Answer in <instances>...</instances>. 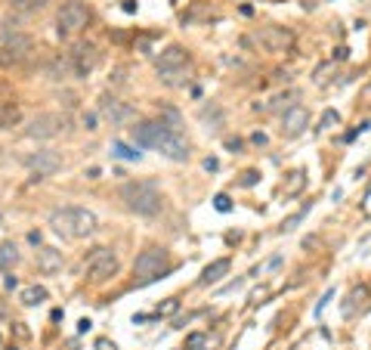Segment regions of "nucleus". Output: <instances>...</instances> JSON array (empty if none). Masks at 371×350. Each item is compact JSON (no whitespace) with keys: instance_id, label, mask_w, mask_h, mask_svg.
I'll return each instance as SVG.
<instances>
[{"instance_id":"14","label":"nucleus","mask_w":371,"mask_h":350,"mask_svg":"<svg viewBox=\"0 0 371 350\" xmlns=\"http://www.w3.org/2000/svg\"><path fill=\"white\" fill-rule=\"evenodd\" d=\"M155 65H158V71H177V69H186V65H189V53H186V50L180 47V44H170L168 50L158 53Z\"/></svg>"},{"instance_id":"1","label":"nucleus","mask_w":371,"mask_h":350,"mask_svg":"<svg viewBox=\"0 0 371 350\" xmlns=\"http://www.w3.org/2000/svg\"><path fill=\"white\" fill-rule=\"evenodd\" d=\"M134 143L143 149H158L170 161H186L189 158V143L177 130L164 128L161 121H139L134 128Z\"/></svg>"},{"instance_id":"16","label":"nucleus","mask_w":371,"mask_h":350,"mask_svg":"<svg viewBox=\"0 0 371 350\" xmlns=\"http://www.w3.org/2000/svg\"><path fill=\"white\" fill-rule=\"evenodd\" d=\"M102 115H105V121H111V124H124V121H130V118H134V112H130L124 103L109 100V96H105V100H102Z\"/></svg>"},{"instance_id":"8","label":"nucleus","mask_w":371,"mask_h":350,"mask_svg":"<svg viewBox=\"0 0 371 350\" xmlns=\"http://www.w3.org/2000/svg\"><path fill=\"white\" fill-rule=\"evenodd\" d=\"M65 128H69V115H62V112H41V115H35L28 121L25 137H28V140H53V137H59Z\"/></svg>"},{"instance_id":"2","label":"nucleus","mask_w":371,"mask_h":350,"mask_svg":"<svg viewBox=\"0 0 371 350\" xmlns=\"http://www.w3.org/2000/svg\"><path fill=\"white\" fill-rule=\"evenodd\" d=\"M50 227L53 233L65 236V239H84V236L96 233L99 220L87 208H56L50 211Z\"/></svg>"},{"instance_id":"17","label":"nucleus","mask_w":371,"mask_h":350,"mask_svg":"<svg viewBox=\"0 0 371 350\" xmlns=\"http://www.w3.org/2000/svg\"><path fill=\"white\" fill-rule=\"evenodd\" d=\"M229 267H232L229 257H220V261H214V263H208V267H204V273H201V279H198V282H201V286H214V282H220L223 276L229 273Z\"/></svg>"},{"instance_id":"18","label":"nucleus","mask_w":371,"mask_h":350,"mask_svg":"<svg viewBox=\"0 0 371 350\" xmlns=\"http://www.w3.org/2000/svg\"><path fill=\"white\" fill-rule=\"evenodd\" d=\"M303 186H307V170H303V168H294L288 177H284L282 193L288 195V199H294V195H300V193H303Z\"/></svg>"},{"instance_id":"33","label":"nucleus","mask_w":371,"mask_h":350,"mask_svg":"<svg viewBox=\"0 0 371 350\" xmlns=\"http://www.w3.org/2000/svg\"><path fill=\"white\" fill-rule=\"evenodd\" d=\"M226 149H232V152H238V149H242V140H226Z\"/></svg>"},{"instance_id":"30","label":"nucleus","mask_w":371,"mask_h":350,"mask_svg":"<svg viewBox=\"0 0 371 350\" xmlns=\"http://www.w3.org/2000/svg\"><path fill=\"white\" fill-rule=\"evenodd\" d=\"M201 344H204V335H189V347L192 350H198Z\"/></svg>"},{"instance_id":"26","label":"nucleus","mask_w":371,"mask_h":350,"mask_svg":"<svg viewBox=\"0 0 371 350\" xmlns=\"http://www.w3.org/2000/svg\"><path fill=\"white\" fill-rule=\"evenodd\" d=\"M303 214H307V208H303L300 214H294V217H288V220H282V233H291V229H297V223L303 220Z\"/></svg>"},{"instance_id":"3","label":"nucleus","mask_w":371,"mask_h":350,"mask_svg":"<svg viewBox=\"0 0 371 350\" xmlns=\"http://www.w3.org/2000/svg\"><path fill=\"white\" fill-rule=\"evenodd\" d=\"M121 202L139 217H158L161 214V208H164L161 193H158V186L155 183H149V180L124 183L121 186Z\"/></svg>"},{"instance_id":"31","label":"nucleus","mask_w":371,"mask_h":350,"mask_svg":"<svg viewBox=\"0 0 371 350\" xmlns=\"http://www.w3.org/2000/svg\"><path fill=\"white\" fill-rule=\"evenodd\" d=\"M174 310H177V301H174V298H170V301H168V304H164V307H161V310H158V313H174Z\"/></svg>"},{"instance_id":"6","label":"nucleus","mask_w":371,"mask_h":350,"mask_svg":"<svg viewBox=\"0 0 371 350\" xmlns=\"http://www.w3.org/2000/svg\"><path fill=\"white\" fill-rule=\"evenodd\" d=\"M118 270H121V261L111 248H96L87 261V279L93 286H105L109 279H115Z\"/></svg>"},{"instance_id":"13","label":"nucleus","mask_w":371,"mask_h":350,"mask_svg":"<svg viewBox=\"0 0 371 350\" xmlns=\"http://www.w3.org/2000/svg\"><path fill=\"white\" fill-rule=\"evenodd\" d=\"M307 128H309V112L303 109V105H291V109H284V115H282V137L294 140V137H300Z\"/></svg>"},{"instance_id":"34","label":"nucleus","mask_w":371,"mask_h":350,"mask_svg":"<svg viewBox=\"0 0 371 350\" xmlns=\"http://www.w3.org/2000/svg\"><path fill=\"white\" fill-rule=\"evenodd\" d=\"M84 124H87V130H96V118H93V115L84 118Z\"/></svg>"},{"instance_id":"10","label":"nucleus","mask_w":371,"mask_h":350,"mask_svg":"<svg viewBox=\"0 0 371 350\" xmlns=\"http://www.w3.org/2000/svg\"><path fill=\"white\" fill-rule=\"evenodd\" d=\"M25 168L35 174V180H44V177H53L56 170H62V155L53 149H41L25 158Z\"/></svg>"},{"instance_id":"20","label":"nucleus","mask_w":371,"mask_h":350,"mask_svg":"<svg viewBox=\"0 0 371 350\" xmlns=\"http://www.w3.org/2000/svg\"><path fill=\"white\" fill-rule=\"evenodd\" d=\"M46 298H50V292H46L44 286H28L22 292V304H25V307H37V304H44Z\"/></svg>"},{"instance_id":"21","label":"nucleus","mask_w":371,"mask_h":350,"mask_svg":"<svg viewBox=\"0 0 371 350\" xmlns=\"http://www.w3.org/2000/svg\"><path fill=\"white\" fill-rule=\"evenodd\" d=\"M19 105H12V103H0V130H6V128H12V124H19Z\"/></svg>"},{"instance_id":"27","label":"nucleus","mask_w":371,"mask_h":350,"mask_svg":"<svg viewBox=\"0 0 371 350\" xmlns=\"http://www.w3.org/2000/svg\"><path fill=\"white\" fill-rule=\"evenodd\" d=\"M214 208H217V211H223V214H226V211L232 208V199H229V195H217V199H214Z\"/></svg>"},{"instance_id":"36","label":"nucleus","mask_w":371,"mask_h":350,"mask_svg":"<svg viewBox=\"0 0 371 350\" xmlns=\"http://www.w3.org/2000/svg\"><path fill=\"white\" fill-rule=\"evenodd\" d=\"M365 214H368V217H371V193H368V195H365Z\"/></svg>"},{"instance_id":"12","label":"nucleus","mask_w":371,"mask_h":350,"mask_svg":"<svg viewBox=\"0 0 371 350\" xmlns=\"http://www.w3.org/2000/svg\"><path fill=\"white\" fill-rule=\"evenodd\" d=\"M69 62H71V69H75V75L78 78H87L93 69H96V62H99V53L93 44H75L69 53Z\"/></svg>"},{"instance_id":"11","label":"nucleus","mask_w":371,"mask_h":350,"mask_svg":"<svg viewBox=\"0 0 371 350\" xmlns=\"http://www.w3.org/2000/svg\"><path fill=\"white\" fill-rule=\"evenodd\" d=\"M368 310H371V288L368 286H353L350 295L341 304L343 320H359V316H365Z\"/></svg>"},{"instance_id":"28","label":"nucleus","mask_w":371,"mask_h":350,"mask_svg":"<svg viewBox=\"0 0 371 350\" xmlns=\"http://www.w3.org/2000/svg\"><path fill=\"white\" fill-rule=\"evenodd\" d=\"M257 177H260V174H257V170H244V177H242V186H254V183H257Z\"/></svg>"},{"instance_id":"35","label":"nucleus","mask_w":371,"mask_h":350,"mask_svg":"<svg viewBox=\"0 0 371 350\" xmlns=\"http://www.w3.org/2000/svg\"><path fill=\"white\" fill-rule=\"evenodd\" d=\"M96 347H99V350H115V344H109V341H99Z\"/></svg>"},{"instance_id":"29","label":"nucleus","mask_w":371,"mask_h":350,"mask_svg":"<svg viewBox=\"0 0 371 350\" xmlns=\"http://www.w3.org/2000/svg\"><path fill=\"white\" fill-rule=\"evenodd\" d=\"M359 100H362V105H371V81L362 87V94H359Z\"/></svg>"},{"instance_id":"24","label":"nucleus","mask_w":371,"mask_h":350,"mask_svg":"<svg viewBox=\"0 0 371 350\" xmlns=\"http://www.w3.org/2000/svg\"><path fill=\"white\" fill-rule=\"evenodd\" d=\"M158 78H161L168 87H177V84H183L180 78H183V69H177V71H158Z\"/></svg>"},{"instance_id":"15","label":"nucleus","mask_w":371,"mask_h":350,"mask_svg":"<svg viewBox=\"0 0 371 350\" xmlns=\"http://www.w3.org/2000/svg\"><path fill=\"white\" fill-rule=\"evenodd\" d=\"M62 263H65L62 251L50 248V245H41V251H37V270H41V273H46V276L59 273V270H62Z\"/></svg>"},{"instance_id":"23","label":"nucleus","mask_w":371,"mask_h":350,"mask_svg":"<svg viewBox=\"0 0 371 350\" xmlns=\"http://www.w3.org/2000/svg\"><path fill=\"white\" fill-rule=\"evenodd\" d=\"M10 3L16 12H31V10H41L44 0H10Z\"/></svg>"},{"instance_id":"32","label":"nucleus","mask_w":371,"mask_h":350,"mask_svg":"<svg viewBox=\"0 0 371 350\" xmlns=\"http://www.w3.org/2000/svg\"><path fill=\"white\" fill-rule=\"evenodd\" d=\"M124 12H136V0H124Z\"/></svg>"},{"instance_id":"4","label":"nucleus","mask_w":371,"mask_h":350,"mask_svg":"<svg viewBox=\"0 0 371 350\" xmlns=\"http://www.w3.org/2000/svg\"><path fill=\"white\" fill-rule=\"evenodd\" d=\"M87 25H90V10H87V3H81V0H69V3L59 6V12H56V28H59V35H62V37L81 35Z\"/></svg>"},{"instance_id":"19","label":"nucleus","mask_w":371,"mask_h":350,"mask_svg":"<svg viewBox=\"0 0 371 350\" xmlns=\"http://www.w3.org/2000/svg\"><path fill=\"white\" fill-rule=\"evenodd\" d=\"M19 263V248L12 242H0V270H12Z\"/></svg>"},{"instance_id":"9","label":"nucleus","mask_w":371,"mask_h":350,"mask_svg":"<svg viewBox=\"0 0 371 350\" xmlns=\"http://www.w3.org/2000/svg\"><path fill=\"white\" fill-rule=\"evenodd\" d=\"M254 44H260L263 50L269 53H288L294 47V35H291L288 28H282V25H269V28H260L254 37H251Z\"/></svg>"},{"instance_id":"5","label":"nucleus","mask_w":371,"mask_h":350,"mask_svg":"<svg viewBox=\"0 0 371 350\" xmlns=\"http://www.w3.org/2000/svg\"><path fill=\"white\" fill-rule=\"evenodd\" d=\"M31 56V37L22 31H3L0 35V69H16Z\"/></svg>"},{"instance_id":"7","label":"nucleus","mask_w":371,"mask_h":350,"mask_svg":"<svg viewBox=\"0 0 371 350\" xmlns=\"http://www.w3.org/2000/svg\"><path fill=\"white\" fill-rule=\"evenodd\" d=\"M168 251L164 248H145L143 254L136 257L134 263V276H136V286H149L152 279H158V276L168 270Z\"/></svg>"},{"instance_id":"25","label":"nucleus","mask_w":371,"mask_h":350,"mask_svg":"<svg viewBox=\"0 0 371 350\" xmlns=\"http://www.w3.org/2000/svg\"><path fill=\"white\" fill-rule=\"evenodd\" d=\"M337 121H341V115H337L334 109H328L322 115V121H319V130H331V124H337Z\"/></svg>"},{"instance_id":"22","label":"nucleus","mask_w":371,"mask_h":350,"mask_svg":"<svg viewBox=\"0 0 371 350\" xmlns=\"http://www.w3.org/2000/svg\"><path fill=\"white\" fill-rule=\"evenodd\" d=\"M111 152H115L118 158H124V161H139V158H143V152H136L134 146H127V143H115Z\"/></svg>"}]
</instances>
